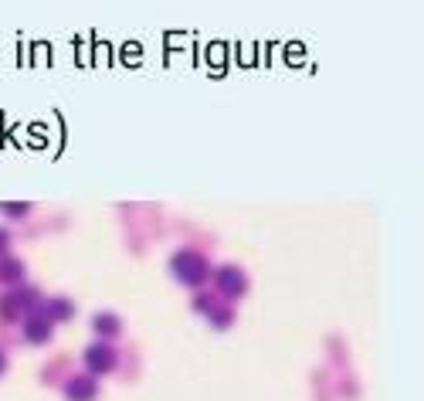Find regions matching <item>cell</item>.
<instances>
[{"label": "cell", "instance_id": "cell-11", "mask_svg": "<svg viewBox=\"0 0 424 401\" xmlns=\"http://www.w3.org/2000/svg\"><path fill=\"white\" fill-rule=\"evenodd\" d=\"M4 364H7V357H4V351H0V374H4Z\"/></svg>", "mask_w": 424, "mask_h": 401}, {"label": "cell", "instance_id": "cell-1", "mask_svg": "<svg viewBox=\"0 0 424 401\" xmlns=\"http://www.w3.org/2000/svg\"><path fill=\"white\" fill-rule=\"evenodd\" d=\"M170 269H173V276L180 279V282H187V286H197V282L207 279V259H204L200 252H177Z\"/></svg>", "mask_w": 424, "mask_h": 401}, {"label": "cell", "instance_id": "cell-10", "mask_svg": "<svg viewBox=\"0 0 424 401\" xmlns=\"http://www.w3.org/2000/svg\"><path fill=\"white\" fill-rule=\"evenodd\" d=\"M7 242H11V235H7L4 228H0V248H7Z\"/></svg>", "mask_w": 424, "mask_h": 401}, {"label": "cell", "instance_id": "cell-2", "mask_svg": "<svg viewBox=\"0 0 424 401\" xmlns=\"http://www.w3.org/2000/svg\"><path fill=\"white\" fill-rule=\"evenodd\" d=\"M214 282H217V289L224 296H244V289H248V276H244L238 265H221Z\"/></svg>", "mask_w": 424, "mask_h": 401}, {"label": "cell", "instance_id": "cell-6", "mask_svg": "<svg viewBox=\"0 0 424 401\" xmlns=\"http://www.w3.org/2000/svg\"><path fill=\"white\" fill-rule=\"evenodd\" d=\"M92 326H95V333H102V337H116L122 330V324L112 316V313H99V316L92 320Z\"/></svg>", "mask_w": 424, "mask_h": 401}, {"label": "cell", "instance_id": "cell-9", "mask_svg": "<svg viewBox=\"0 0 424 401\" xmlns=\"http://www.w3.org/2000/svg\"><path fill=\"white\" fill-rule=\"evenodd\" d=\"M211 320H214V326H227V324H231V309H214V316H211Z\"/></svg>", "mask_w": 424, "mask_h": 401}, {"label": "cell", "instance_id": "cell-4", "mask_svg": "<svg viewBox=\"0 0 424 401\" xmlns=\"http://www.w3.org/2000/svg\"><path fill=\"white\" fill-rule=\"evenodd\" d=\"M24 337L31 340V343H41V340L51 337V320H48L45 313L38 316V313H31L28 320H24Z\"/></svg>", "mask_w": 424, "mask_h": 401}, {"label": "cell", "instance_id": "cell-8", "mask_svg": "<svg viewBox=\"0 0 424 401\" xmlns=\"http://www.w3.org/2000/svg\"><path fill=\"white\" fill-rule=\"evenodd\" d=\"M0 276L4 279H21L24 276V262H21V259H11V255H4V259H0Z\"/></svg>", "mask_w": 424, "mask_h": 401}, {"label": "cell", "instance_id": "cell-7", "mask_svg": "<svg viewBox=\"0 0 424 401\" xmlns=\"http://www.w3.org/2000/svg\"><path fill=\"white\" fill-rule=\"evenodd\" d=\"M45 316L48 320H68V316H72V303H68V299H48L45 303Z\"/></svg>", "mask_w": 424, "mask_h": 401}, {"label": "cell", "instance_id": "cell-3", "mask_svg": "<svg viewBox=\"0 0 424 401\" xmlns=\"http://www.w3.org/2000/svg\"><path fill=\"white\" fill-rule=\"evenodd\" d=\"M85 368L92 374H109V370L116 368V351L109 343H102V340H95L89 351H85Z\"/></svg>", "mask_w": 424, "mask_h": 401}, {"label": "cell", "instance_id": "cell-5", "mask_svg": "<svg viewBox=\"0 0 424 401\" xmlns=\"http://www.w3.org/2000/svg\"><path fill=\"white\" fill-rule=\"evenodd\" d=\"M65 395H68V401H92L99 395V387H95L92 378H75V381H68Z\"/></svg>", "mask_w": 424, "mask_h": 401}]
</instances>
